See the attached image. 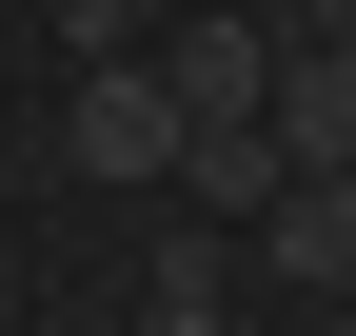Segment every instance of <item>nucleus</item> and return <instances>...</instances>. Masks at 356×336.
Masks as SVG:
<instances>
[{
	"label": "nucleus",
	"mask_w": 356,
	"mask_h": 336,
	"mask_svg": "<svg viewBox=\"0 0 356 336\" xmlns=\"http://www.w3.org/2000/svg\"><path fill=\"white\" fill-rule=\"evenodd\" d=\"M60 158H79V178H178V158H198V119H178V79H159V60H79Z\"/></svg>",
	"instance_id": "obj_1"
},
{
	"label": "nucleus",
	"mask_w": 356,
	"mask_h": 336,
	"mask_svg": "<svg viewBox=\"0 0 356 336\" xmlns=\"http://www.w3.org/2000/svg\"><path fill=\"white\" fill-rule=\"evenodd\" d=\"M159 79H178V119H198V139L277 119V40H257V20H178V40H159Z\"/></svg>",
	"instance_id": "obj_2"
},
{
	"label": "nucleus",
	"mask_w": 356,
	"mask_h": 336,
	"mask_svg": "<svg viewBox=\"0 0 356 336\" xmlns=\"http://www.w3.org/2000/svg\"><path fill=\"white\" fill-rule=\"evenodd\" d=\"M277 158L297 178H356V60L337 40H277Z\"/></svg>",
	"instance_id": "obj_3"
},
{
	"label": "nucleus",
	"mask_w": 356,
	"mask_h": 336,
	"mask_svg": "<svg viewBox=\"0 0 356 336\" xmlns=\"http://www.w3.org/2000/svg\"><path fill=\"white\" fill-rule=\"evenodd\" d=\"M257 258H277L297 297H356V178H297L277 218H257Z\"/></svg>",
	"instance_id": "obj_4"
},
{
	"label": "nucleus",
	"mask_w": 356,
	"mask_h": 336,
	"mask_svg": "<svg viewBox=\"0 0 356 336\" xmlns=\"http://www.w3.org/2000/svg\"><path fill=\"white\" fill-rule=\"evenodd\" d=\"M178 198H198V218H277V198H297V158H277V119H238V139H198V158H178Z\"/></svg>",
	"instance_id": "obj_5"
},
{
	"label": "nucleus",
	"mask_w": 356,
	"mask_h": 336,
	"mask_svg": "<svg viewBox=\"0 0 356 336\" xmlns=\"http://www.w3.org/2000/svg\"><path fill=\"white\" fill-rule=\"evenodd\" d=\"M139 20H178V0H60V40H79V60H139Z\"/></svg>",
	"instance_id": "obj_6"
},
{
	"label": "nucleus",
	"mask_w": 356,
	"mask_h": 336,
	"mask_svg": "<svg viewBox=\"0 0 356 336\" xmlns=\"http://www.w3.org/2000/svg\"><path fill=\"white\" fill-rule=\"evenodd\" d=\"M277 40H337V60H356V0H297V20H277Z\"/></svg>",
	"instance_id": "obj_7"
},
{
	"label": "nucleus",
	"mask_w": 356,
	"mask_h": 336,
	"mask_svg": "<svg viewBox=\"0 0 356 336\" xmlns=\"http://www.w3.org/2000/svg\"><path fill=\"white\" fill-rule=\"evenodd\" d=\"M139 336H238V317H218V297H159V317H139Z\"/></svg>",
	"instance_id": "obj_8"
},
{
	"label": "nucleus",
	"mask_w": 356,
	"mask_h": 336,
	"mask_svg": "<svg viewBox=\"0 0 356 336\" xmlns=\"http://www.w3.org/2000/svg\"><path fill=\"white\" fill-rule=\"evenodd\" d=\"M317 336H356V317H317Z\"/></svg>",
	"instance_id": "obj_9"
},
{
	"label": "nucleus",
	"mask_w": 356,
	"mask_h": 336,
	"mask_svg": "<svg viewBox=\"0 0 356 336\" xmlns=\"http://www.w3.org/2000/svg\"><path fill=\"white\" fill-rule=\"evenodd\" d=\"M277 20H297V0H277Z\"/></svg>",
	"instance_id": "obj_10"
}]
</instances>
